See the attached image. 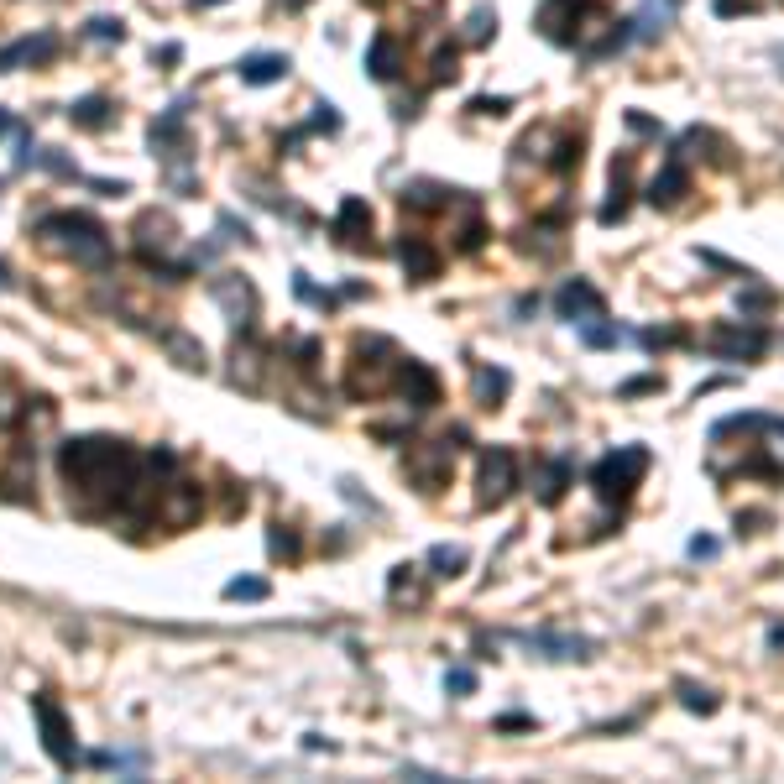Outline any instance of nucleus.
Here are the masks:
<instances>
[{
	"label": "nucleus",
	"mask_w": 784,
	"mask_h": 784,
	"mask_svg": "<svg viewBox=\"0 0 784 784\" xmlns=\"http://www.w3.org/2000/svg\"><path fill=\"white\" fill-rule=\"evenodd\" d=\"M215 304L230 314V325H241V330H246V325H251V314H257V293H251L241 278H220V283H215Z\"/></svg>",
	"instance_id": "f8f14e48"
},
{
	"label": "nucleus",
	"mask_w": 784,
	"mask_h": 784,
	"mask_svg": "<svg viewBox=\"0 0 784 784\" xmlns=\"http://www.w3.org/2000/svg\"><path fill=\"white\" fill-rule=\"evenodd\" d=\"M675 690H680V706H685V711H701V717H711V711L722 706V701H717V690H706V685H690V680H680Z\"/></svg>",
	"instance_id": "5701e85b"
},
{
	"label": "nucleus",
	"mask_w": 784,
	"mask_h": 784,
	"mask_svg": "<svg viewBox=\"0 0 784 784\" xmlns=\"http://www.w3.org/2000/svg\"><path fill=\"white\" fill-rule=\"evenodd\" d=\"M267 549H272V555H288V560H293V555H298V539H293L288 528L278 523V528H272V534H267Z\"/></svg>",
	"instance_id": "2f4dec72"
},
{
	"label": "nucleus",
	"mask_w": 784,
	"mask_h": 784,
	"mask_svg": "<svg viewBox=\"0 0 784 784\" xmlns=\"http://www.w3.org/2000/svg\"><path fill=\"white\" fill-rule=\"evenodd\" d=\"M769 304H774V293H748V298H743V309H748V314H758V309H769Z\"/></svg>",
	"instance_id": "e433bc0d"
},
{
	"label": "nucleus",
	"mask_w": 784,
	"mask_h": 784,
	"mask_svg": "<svg viewBox=\"0 0 784 784\" xmlns=\"http://www.w3.org/2000/svg\"><path fill=\"white\" fill-rule=\"evenodd\" d=\"M581 11H586V0H544V11H539V32L549 37V42H570L575 32V21H581Z\"/></svg>",
	"instance_id": "9b49d317"
},
{
	"label": "nucleus",
	"mask_w": 784,
	"mask_h": 784,
	"mask_svg": "<svg viewBox=\"0 0 784 784\" xmlns=\"http://www.w3.org/2000/svg\"><path fill=\"white\" fill-rule=\"evenodd\" d=\"M37 236L58 246L63 257H74L79 267H105L110 262V236H105V225L95 215H84V210H53V215H42L37 220Z\"/></svg>",
	"instance_id": "f03ea898"
},
{
	"label": "nucleus",
	"mask_w": 784,
	"mask_h": 784,
	"mask_svg": "<svg viewBox=\"0 0 784 784\" xmlns=\"http://www.w3.org/2000/svg\"><path fill=\"white\" fill-rule=\"evenodd\" d=\"M596 319H602V314H596ZM596 319H586V325H581V340L586 345H617V340H628V330H622V325H596Z\"/></svg>",
	"instance_id": "a878e982"
},
{
	"label": "nucleus",
	"mask_w": 784,
	"mask_h": 784,
	"mask_svg": "<svg viewBox=\"0 0 784 784\" xmlns=\"http://www.w3.org/2000/svg\"><path fill=\"white\" fill-rule=\"evenodd\" d=\"M466 37H471V42L497 37V11H492V6H476V11H471V21H466Z\"/></svg>",
	"instance_id": "bb28decb"
},
{
	"label": "nucleus",
	"mask_w": 784,
	"mask_h": 784,
	"mask_svg": "<svg viewBox=\"0 0 784 784\" xmlns=\"http://www.w3.org/2000/svg\"><path fill=\"white\" fill-rule=\"evenodd\" d=\"M0 283H6V267H0Z\"/></svg>",
	"instance_id": "a18cd8bd"
},
{
	"label": "nucleus",
	"mask_w": 784,
	"mask_h": 784,
	"mask_svg": "<svg viewBox=\"0 0 784 784\" xmlns=\"http://www.w3.org/2000/svg\"><path fill=\"white\" fill-rule=\"evenodd\" d=\"M769 649H784V628H779V622L769 628Z\"/></svg>",
	"instance_id": "79ce46f5"
},
{
	"label": "nucleus",
	"mask_w": 784,
	"mask_h": 784,
	"mask_svg": "<svg viewBox=\"0 0 784 784\" xmlns=\"http://www.w3.org/2000/svg\"><path fill=\"white\" fill-rule=\"evenodd\" d=\"M471 110H476V115H502L507 100H471Z\"/></svg>",
	"instance_id": "4c0bfd02"
},
{
	"label": "nucleus",
	"mask_w": 784,
	"mask_h": 784,
	"mask_svg": "<svg viewBox=\"0 0 784 784\" xmlns=\"http://www.w3.org/2000/svg\"><path fill=\"white\" fill-rule=\"evenodd\" d=\"M434 79H440V84L455 79V48H440V53H434Z\"/></svg>",
	"instance_id": "f704fd0d"
},
{
	"label": "nucleus",
	"mask_w": 784,
	"mask_h": 784,
	"mask_svg": "<svg viewBox=\"0 0 784 784\" xmlns=\"http://www.w3.org/2000/svg\"><path fill=\"white\" fill-rule=\"evenodd\" d=\"M225 596H230V602H262V596H267V581H257V575H241V581L225 586Z\"/></svg>",
	"instance_id": "c85d7f7f"
},
{
	"label": "nucleus",
	"mask_w": 784,
	"mask_h": 784,
	"mask_svg": "<svg viewBox=\"0 0 784 784\" xmlns=\"http://www.w3.org/2000/svg\"><path fill=\"white\" fill-rule=\"evenodd\" d=\"M575 163H581V136H575V142L565 136V142H560V152H555V168H560V173H570Z\"/></svg>",
	"instance_id": "473e14b6"
},
{
	"label": "nucleus",
	"mask_w": 784,
	"mask_h": 784,
	"mask_svg": "<svg viewBox=\"0 0 784 784\" xmlns=\"http://www.w3.org/2000/svg\"><path fill=\"white\" fill-rule=\"evenodd\" d=\"M398 257H403L408 283H434V278H440V251H434L424 236H403L398 241Z\"/></svg>",
	"instance_id": "1a4fd4ad"
},
{
	"label": "nucleus",
	"mask_w": 784,
	"mask_h": 784,
	"mask_svg": "<svg viewBox=\"0 0 784 784\" xmlns=\"http://www.w3.org/2000/svg\"><path fill=\"white\" fill-rule=\"evenodd\" d=\"M429 565H434V575H460V570H466V549H460V544H434Z\"/></svg>",
	"instance_id": "b1692460"
},
{
	"label": "nucleus",
	"mask_w": 784,
	"mask_h": 784,
	"mask_svg": "<svg viewBox=\"0 0 784 784\" xmlns=\"http://www.w3.org/2000/svg\"><path fill=\"white\" fill-rule=\"evenodd\" d=\"M654 387H659V377H638V382H628L622 392H654Z\"/></svg>",
	"instance_id": "ea45409f"
},
{
	"label": "nucleus",
	"mask_w": 784,
	"mask_h": 784,
	"mask_svg": "<svg viewBox=\"0 0 784 784\" xmlns=\"http://www.w3.org/2000/svg\"><path fill=\"white\" fill-rule=\"evenodd\" d=\"M392 377H398L403 398H408L413 408H434V403H440V377H434L424 361L408 356V361H398V372H392Z\"/></svg>",
	"instance_id": "0eeeda50"
},
{
	"label": "nucleus",
	"mask_w": 784,
	"mask_h": 784,
	"mask_svg": "<svg viewBox=\"0 0 784 784\" xmlns=\"http://www.w3.org/2000/svg\"><path fill=\"white\" fill-rule=\"evenodd\" d=\"M675 6H680V0H643V11L633 16V37H638V42L659 37V32H664V21L675 16Z\"/></svg>",
	"instance_id": "6ab92c4d"
},
{
	"label": "nucleus",
	"mask_w": 784,
	"mask_h": 784,
	"mask_svg": "<svg viewBox=\"0 0 784 784\" xmlns=\"http://www.w3.org/2000/svg\"><path fill=\"white\" fill-rule=\"evenodd\" d=\"M445 690H450V696H471V690H476V675H471V670H450V675H445Z\"/></svg>",
	"instance_id": "72a5a7b5"
},
{
	"label": "nucleus",
	"mask_w": 784,
	"mask_h": 784,
	"mask_svg": "<svg viewBox=\"0 0 784 784\" xmlns=\"http://www.w3.org/2000/svg\"><path fill=\"white\" fill-rule=\"evenodd\" d=\"M622 215H628V157H622V163H612V199L602 204V225H617Z\"/></svg>",
	"instance_id": "aec40b11"
},
{
	"label": "nucleus",
	"mask_w": 784,
	"mask_h": 784,
	"mask_svg": "<svg viewBox=\"0 0 784 784\" xmlns=\"http://www.w3.org/2000/svg\"><path fill=\"white\" fill-rule=\"evenodd\" d=\"M737 11H753L748 0H717V16H737Z\"/></svg>",
	"instance_id": "58836bf2"
},
{
	"label": "nucleus",
	"mask_w": 784,
	"mask_h": 784,
	"mask_svg": "<svg viewBox=\"0 0 784 784\" xmlns=\"http://www.w3.org/2000/svg\"><path fill=\"white\" fill-rule=\"evenodd\" d=\"M32 717H37V727H42V748H48V758H53L58 769H74L79 748H74V727H68L63 706H58L53 696H32Z\"/></svg>",
	"instance_id": "39448f33"
},
{
	"label": "nucleus",
	"mask_w": 784,
	"mask_h": 784,
	"mask_svg": "<svg viewBox=\"0 0 784 784\" xmlns=\"http://www.w3.org/2000/svg\"><path fill=\"white\" fill-rule=\"evenodd\" d=\"M643 471H649V450L643 445H622V450H612V455H602L591 466V492L602 497V502H628L633 497V487L643 481Z\"/></svg>",
	"instance_id": "7ed1b4c3"
},
{
	"label": "nucleus",
	"mask_w": 784,
	"mask_h": 784,
	"mask_svg": "<svg viewBox=\"0 0 784 784\" xmlns=\"http://www.w3.org/2000/svg\"><path fill=\"white\" fill-rule=\"evenodd\" d=\"M507 387H513V377H507L502 366H492V372H476V403H481V408H502Z\"/></svg>",
	"instance_id": "412c9836"
},
{
	"label": "nucleus",
	"mask_w": 784,
	"mask_h": 784,
	"mask_svg": "<svg viewBox=\"0 0 784 784\" xmlns=\"http://www.w3.org/2000/svg\"><path fill=\"white\" fill-rule=\"evenodd\" d=\"M518 492V455L507 445L481 450V476H476V507H502Z\"/></svg>",
	"instance_id": "20e7f679"
},
{
	"label": "nucleus",
	"mask_w": 784,
	"mask_h": 784,
	"mask_svg": "<svg viewBox=\"0 0 784 784\" xmlns=\"http://www.w3.org/2000/svg\"><path fill=\"white\" fill-rule=\"evenodd\" d=\"M366 68H372V79H398V42H392V32H377L372 37V48H366Z\"/></svg>",
	"instance_id": "a211bd4d"
},
{
	"label": "nucleus",
	"mask_w": 784,
	"mask_h": 784,
	"mask_svg": "<svg viewBox=\"0 0 784 784\" xmlns=\"http://www.w3.org/2000/svg\"><path fill=\"white\" fill-rule=\"evenodd\" d=\"M89 764H95V769H126V774H142L147 758H142V753H110V748H100V753H89Z\"/></svg>",
	"instance_id": "393cba45"
},
{
	"label": "nucleus",
	"mask_w": 784,
	"mask_h": 784,
	"mask_svg": "<svg viewBox=\"0 0 784 784\" xmlns=\"http://www.w3.org/2000/svg\"><path fill=\"white\" fill-rule=\"evenodd\" d=\"M293 293L304 298V304H314V309H330V304H335V298H330L325 288H314V283L304 278V272H298V278H293Z\"/></svg>",
	"instance_id": "7c9ffc66"
},
{
	"label": "nucleus",
	"mask_w": 784,
	"mask_h": 784,
	"mask_svg": "<svg viewBox=\"0 0 784 784\" xmlns=\"http://www.w3.org/2000/svg\"><path fill=\"white\" fill-rule=\"evenodd\" d=\"M711 555H717V539H706V534L690 539V560H711Z\"/></svg>",
	"instance_id": "c9c22d12"
},
{
	"label": "nucleus",
	"mask_w": 784,
	"mask_h": 784,
	"mask_svg": "<svg viewBox=\"0 0 784 784\" xmlns=\"http://www.w3.org/2000/svg\"><path fill=\"white\" fill-rule=\"evenodd\" d=\"M555 309H560V319H570V325H586V319L602 314V293H596L586 278H570V283L555 293Z\"/></svg>",
	"instance_id": "6e6552de"
},
{
	"label": "nucleus",
	"mask_w": 784,
	"mask_h": 784,
	"mask_svg": "<svg viewBox=\"0 0 784 784\" xmlns=\"http://www.w3.org/2000/svg\"><path fill=\"white\" fill-rule=\"evenodd\" d=\"M685 189H690V173H685L680 157H670V163H664V173L649 183V204H659V210H675V204L685 199Z\"/></svg>",
	"instance_id": "ddd939ff"
},
{
	"label": "nucleus",
	"mask_w": 784,
	"mask_h": 784,
	"mask_svg": "<svg viewBox=\"0 0 784 784\" xmlns=\"http://www.w3.org/2000/svg\"><path fill=\"white\" fill-rule=\"evenodd\" d=\"M570 487V460H549V471L539 481V502H560Z\"/></svg>",
	"instance_id": "4be33fe9"
},
{
	"label": "nucleus",
	"mask_w": 784,
	"mask_h": 784,
	"mask_svg": "<svg viewBox=\"0 0 784 784\" xmlns=\"http://www.w3.org/2000/svg\"><path fill=\"white\" fill-rule=\"evenodd\" d=\"M58 466L79 492H100V497H115V502H126L131 487H136V455L121 440H105V434L68 440L58 450Z\"/></svg>",
	"instance_id": "f257e3e1"
},
{
	"label": "nucleus",
	"mask_w": 784,
	"mask_h": 784,
	"mask_svg": "<svg viewBox=\"0 0 784 784\" xmlns=\"http://www.w3.org/2000/svg\"><path fill=\"white\" fill-rule=\"evenodd\" d=\"M497 727H502V732H518V727H534V722H528V717H502Z\"/></svg>",
	"instance_id": "a19ab883"
},
{
	"label": "nucleus",
	"mask_w": 784,
	"mask_h": 784,
	"mask_svg": "<svg viewBox=\"0 0 784 784\" xmlns=\"http://www.w3.org/2000/svg\"><path fill=\"white\" fill-rule=\"evenodd\" d=\"M68 121L84 126V131H105V126L115 121V105H110L105 95H84L79 105H68Z\"/></svg>",
	"instance_id": "f3484780"
},
{
	"label": "nucleus",
	"mask_w": 784,
	"mask_h": 784,
	"mask_svg": "<svg viewBox=\"0 0 784 784\" xmlns=\"http://www.w3.org/2000/svg\"><path fill=\"white\" fill-rule=\"evenodd\" d=\"M335 236L345 246H366V236H372V210H366L361 199H340V210H335Z\"/></svg>",
	"instance_id": "4468645a"
},
{
	"label": "nucleus",
	"mask_w": 784,
	"mask_h": 784,
	"mask_svg": "<svg viewBox=\"0 0 784 784\" xmlns=\"http://www.w3.org/2000/svg\"><path fill=\"white\" fill-rule=\"evenodd\" d=\"M84 32L95 37V42H121V37H126V21H121V16H95Z\"/></svg>",
	"instance_id": "c756f323"
},
{
	"label": "nucleus",
	"mask_w": 784,
	"mask_h": 784,
	"mask_svg": "<svg viewBox=\"0 0 784 784\" xmlns=\"http://www.w3.org/2000/svg\"><path fill=\"white\" fill-rule=\"evenodd\" d=\"M168 351L178 356V366H189V372H199V366H204V345L183 340V335H168Z\"/></svg>",
	"instance_id": "cd10ccee"
},
{
	"label": "nucleus",
	"mask_w": 784,
	"mask_h": 784,
	"mask_svg": "<svg viewBox=\"0 0 784 784\" xmlns=\"http://www.w3.org/2000/svg\"><path fill=\"white\" fill-rule=\"evenodd\" d=\"M236 74H241V84H257L262 89V84H278L288 74V58L283 53H251V58H241Z\"/></svg>",
	"instance_id": "2eb2a0df"
},
{
	"label": "nucleus",
	"mask_w": 784,
	"mask_h": 784,
	"mask_svg": "<svg viewBox=\"0 0 784 784\" xmlns=\"http://www.w3.org/2000/svg\"><path fill=\"white\" fill-rule=\"evenodd\" d=\"M53 53H58V37L53 32L21 37V42H11V48H0V74H11V68H21V63H48Z\"/></svg>",
	"instance_id": "9d476101"
},
{
	"label": "nucleus",
	"mask_w": 784,
	"mask_h": 784,
	"mask_svg": "<svg viewBox=\"0 0 784 784\" xmlns=\"http://www.w3.org/2000/svg\"><path fill=\"white\" fill-rule=\"evenodd\" d=\"M528 649H539L544 659H586L591 643L586 638H565V633H528Z\"/></svg>",
	"instance_id": "dca6fc26"
},
{
	"label": "nucleus",
	"mask_w": 784,
	"mask_h": 784,
	"mask_svg": "<svg viewBox=\"0 0 784 784\" xmlns=\"http://www.w3.org/2000/svg\"><path fill=\"white\" fill-rule=\"evenodd\" d=\"M706 351L722 356V361H758L769 351V335L764 330H743V325H717L706 335Z\"/></svg>",
	"instance_id": "423d86ee"
},
{
	"label": "nucleus",
	"mask_w": 784,
	"mask_h": 784,
	"mask_svg": "<svg viewBox=\"0 0 784 784\" xmlns=\"http://www.w3.org/2000/svg\"><path fill=\"white\" fill-rule=\"evenodd\" d=\"M6 131H11V115H6V110H0V136H6Z\"/></svg>",
	"instance_id": "c03bdc74"
},
{
	"label": "nucleus",
	"mask_w": 784,
	"mask_h": 784,
	"mask_svg": "<svg viewBox=\"0 0 784 784\" xmlns=\"http://www.w3.org/2000/svg\"><path fill=\"white\" fill-rule=\"evenodd\" d=\"M189 6H194V11H210V6H220V0H189Z\"/></svg>",
	"instance_id": "37998d69"
}]
</instances>
